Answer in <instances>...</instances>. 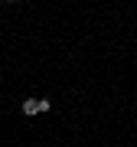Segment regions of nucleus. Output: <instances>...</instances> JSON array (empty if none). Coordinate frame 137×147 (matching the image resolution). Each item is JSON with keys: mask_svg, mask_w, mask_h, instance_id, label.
Listing matches in <instances>:
<instances>
[{"mask_svg": "<svg viewBox=\"0 0 137 147\" xmlns=\"http://www.w3.org/2000/svg\"><path fill=\"white\" fill-rule=\"evenodd\" d=\"M42 111H49L46 98H26L23 101V115H42Z\"/></svg>", "mask_w": 137, "mask_h": 147, "instance_id": "f257e3e1", "label": "nucleus"}, {"mask_svg": "<svg viewBox=\"0 0 137 147\" xmlns=\"http://www.w3.org/2000/svg\"><path fill=\"white\" fill-rule=\"evenodd\" d=\"M7 3H13V0H7Z\"/></svg>", "mask_w": 137, "mask_h": 147, "instance_id": "f03ea898", "label": "nucleus"}]
</instances>
